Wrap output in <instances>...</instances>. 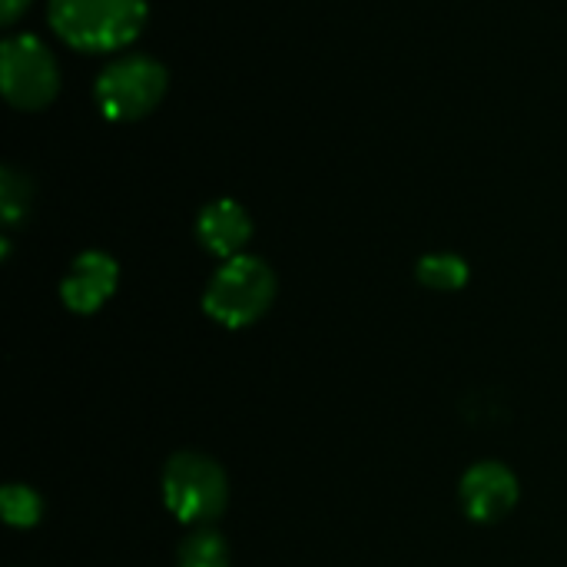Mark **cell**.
Masks as SVG:
<instances>
[{"mask_svg": "<svg viewBox=\"0 0 567 567\" xmlns=\"http://www.w3.org/2000/svg\"><path fill=\"white\" fill-rule=\"evenodd\" d=\"M176 565L179 567H229V545L226 538L203 525L196 528L189 538H183L179 551H176Z\"/></svg>", "mask_w": 567, "mask_h": 567, "instance_id": "10", "label": "cell"}, {"mask_svg": "<svg viewBox=\"0 0 567 567\" xmlns=\"http://www.w3.org/2000/svg\"><path fill=\"white\" fill-rule=\"evenodd\" d=\"M196 236L206 252L219 256L223 262L233 256H243L246 243L252 239V219L236 199H216L203 206L196 219Z\"/></svg>", "mask_w": 567, "mask_h": 567, "instance_id": "8", "label": "cell"}, {"mask_svg": "<svg viewBox=\"0 0 567 567\" xmlns=\"http://www.w3.org/2000/svg\"><path fill=\"white\" fill-rule=\"evenodd\" d=\"M116 282H120L116 259L100 249H86L66 269V276L60 282V299L70 312L93 316L96 309H103L110 302V296L116 292Z\"/></svg>", "mask_w": 567, "mask_h": 567, "instance_id": "7", "label": "cell"}, {"mask_svg": "<svg viewBox=\"0 0 567 567\" xmlns=\"http://www.w3.org/2000/svg\"><path fill=\"white\" fill-rule=\"evenodd\" d=\"M462 508L478 525H495L508 518L518 505V478L502 462H475L462 475Z\"/></svg>", "mask_w": 567, "mask_h": 567, "instance_id": "6", "label": "cell"}, {"mask_svg": "<svg viewBox=\"0 0 567 567\" xmlns=\"http://www.w3.org/2000/svg\"><path fill=\"white\" fill-rule=\"evenodd\" d=\"M0 508L10 528H33L43 515V498L30 485H7L0 492Z\"/></svg>", "mask_w": 567, "mask_h": 567, "instance_id": "11", "label": "cell"}, {"mask_svg": "<svg viewBox=\"0 0 567 567\" xmlns=\"http://www.w3.org/2000/svg\"><path fill=\"white\" fill-rule=\"evenodd\" d=\"M0 209H3L7 226H17L30 209V183L10 166L0 169Z\"/></svg>", "mask_w": 567, "mask_h": 567, "instance_id": "12", "label": "cell"}, {"mask_svg": "<svg viewBox=\"0 0 567 567\" xmlns=\"http://www.w3.org/2000/svg\"><path fill=\"white\" fill-rule=\"evenodd\" d=\"M96 106L113 123H133L153 113L166 93V66L153 56L130 53L96 76Z\"/></svg>", "mask_w": 567, "mask_h": 567, "instance_id": "4", "label": "cell"}, {"mask_svg": "<svg viewBox=\"0 0 567 567\" xmlns=\"http://www.w3.org/2000/svg\"><path fill=\"white\" fill-rule=\"evenodd\" d=\"M163 502L183 525H213L229 505V482L219 462L203 452H176L163 468Z\"/></svg>", "mask_w": 567, "mask_h": 567, "instance_id": "3", "label": "cell"}, {"mask_svg": "<svg viewBox=\"0 0 567 567\" xmlns=\"http://www.w3.org/2000/svg\"><path fill=\"white\" fill-rule=\"evenodd\" d=\"M27 7H30V0H0V20L10 27V23H13Z\"/></svg>", "mask_w": 567, "mask_h": 567, "instance_id": "13", "label": "cell"}, {"mask_svg": "<svg viewBox=\"0 0 567 567\" xmlns=\"http://www.w3.org/2000/svg\"><path fill=\"white\" fill-rule=\"evenodd\" d=\"M146 0H50L56 37L83 53H106L133 43L146 27Z\"/></svg>", "mask_w": 567, "mask_h": 567, "instance_id": "1", "label": "cell"}, {"mask_svg": "<svg viewBox=\"0 0 567 567\" xmlns=\"http://www.w3.org/2000/svg\"><path fill=\"white\" fill-rule=\"evenodd\" d=\"M276 299V272L259 256L226 259L203 292V309L226 329H246L259 322Z\"/></svg>", "mask_w": 567, "mask_h": 567, "instance_id": "2", "label": "cell"}, {"mask_svg": "<svg viewBox=\"0 0 567 567\" xmlns=\"http://www.w3.org/2000/svg\"><path fill=\"white\" fill-rule=\"evenodd\" d=\"M0 83L13 110H43L60 90V73L50 47L33 33L7 37L0 50Z\"/></svg>", "mask_w": 567, "mask_h": 567, "instance_id": "5", "label": "cell"}, {"mask_svg": "<svg viewBox=\"0 0 567 567\" xmlns=\"http://www.w3.org/2000/svg\"><path fill=\"white\" fill-rule=\"evenodd\" d=\"M415 276L435 292H458L468 282V262L455 252H429L419 259Z\"/></svg>", "mask_w": 567, "mask_h": 567, "instance_id": "9", "label": "cell"}]
</instances>
